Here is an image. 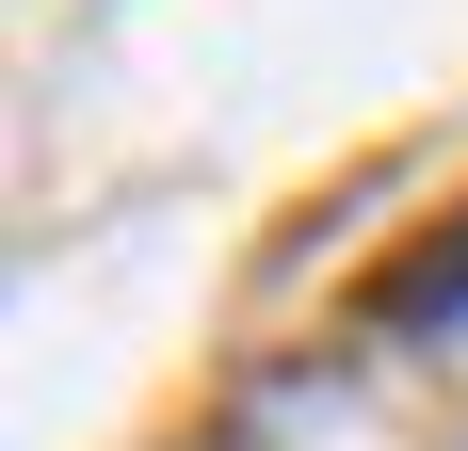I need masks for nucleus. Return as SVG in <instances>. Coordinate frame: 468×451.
I'll return each instance as SVG.
<instances>
[{
	"mask_svg": "<svg viewBox=\"0 0 468 451\" xmlns=\"http://www.w3.org/2000/svg\"><path fill=\"white\" fill-rule=\"evenodd\" d=\"M452 307H468V226L404 242V258H388L372 290H356V322H372V339H420V322H452Z\"/></svg>",
	"mask_w": 468,
	"mask_h": 451,
	"instance_id": "obj_1",
	"label": "nucleus"
}]
</instances>
